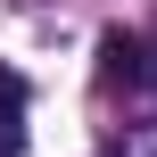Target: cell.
I'll return each mask as SVG.
<instances>
[{"label": "cell", "instance_id": "6da1fadb", "mask_svg": "<svg viewBox=\"0 0 157 157\" xmlns=\"http://www.w3.org/2000/svg\"><path fill=\"white\" fill-rule=\"evenodd\" d=\"M108 75L157 91V41H132V33H108Z\"/></svg>", "mask_w": 157, "mask_h": 157}, {"label": "cell", "instance_id": "7a4b0ae2", "mask_svg": "<svg viewBox=\"0 0 157 157\" xmlns=\"http://www.w3.org/2000/svg\"><path fill=\"white\" fill-rule=\"evenodd\" d=\"M17 141H25V83L0 66V157H17Z\"/></svg>", "mask_w": 157, "mask_h": 157}, {"label": "cell", "instance_id": "3957f363", "mask_svg": "<svg viewBox=\"0 0 157 157\" xmlns=\"http://www.w3.org/2000/svg\"><path fill=\"white\" fill-rule=\"evenodd\" d=\"M116 157H157V124H141V132H124V141H116Z\"/></svg>", "mask_w": 157, "mask_h": 157}]
</instances>
